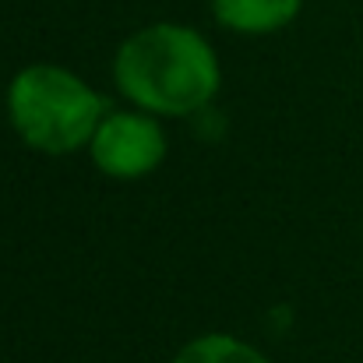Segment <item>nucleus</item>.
Masks as SVG:
<instances>
[{
  "mask_svg": "<svg viewBox=\"0 0 363 363\" xmlns=\"http://www.w3.org/2000/svg\"><path fill=\"white\" fill-rule=\"evenodd\" d=\"M85 152L103 177L127 184V180L152 177L166 162L169 138L159 117L138 106H121V110H106Z\"/></svg>",
  "mask_w": 363,
  "mask_h": 363,
  "instance_id": "3",
  "label": "nucleus"
},
{
  "mask_svg": "<svg viewBox=\"0 0 363 363\" xmlns=\"http://www.w3.org/2000/svg\"><path fill=\"white\" fill-rule=\"evenodd\" d=\"M127 106L159 121L205 113L223 92V60L208 35L184 21H148L123 35L110 64Z\"/></svg>",
  "mask_w": 363,
  "mask_h": 363,
  "instance_id": "1",
  "label": "nucleus"
},
{
  "mask_svg": "<svg viewBox=\"0 0 363 363\" xmlns=\"http://www.w3.org/2000/svg\"><path fill=\"white\" fill-rule=\"evenodd\" d=\"M110 103L64 64H25L4 92V113L18 141L39 155L85 152Z\"/></svg>",
  "mask_w": 363,
  "mask_h": 363,
  "instance_id": "2",
  "label": "nucleus"
},
{
  "mask_svg": "<svg viewBox=\"0 0 363 363\" xmlns=\"http://www.w3.org/2000/svg\"><path fill=\"white\" fill-rule=\"evenodd\" d=\"M169 363H272L254 342L233 332H205L187 339Z\"/></svg>",
  "mask_w": 363,
  "mask_h": 363,
  "instance_id": "5",
  "label": "nucleus"
},
{
  "mask_svg": "<svg viewBox=\"0 0 363 363\" xmlns=\"http://www.w3.org/2000/svg\"><path fill=\"white\" fill-rule=\"evenodd\" d=\"M208 11L219 28L254 39L289 28L300 18L303 0H208Z\"/></svg>",
  "mask_w": 363,
  "mask_h": 363,
  "instance_id": "4",
  "label": "nucleus"
}]
</instances>
